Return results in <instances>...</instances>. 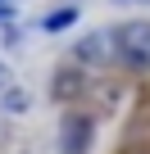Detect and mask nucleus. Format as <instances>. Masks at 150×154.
<instances>
[{"label": "nucleus", "mask_w": 150, "mask_h": 154, "mask_svg": "<svg viewBox=\"0 0 150 154\" xmlns=\"http://www.w3.org/2000/svg\"><path fill=\"white\" fill-rule=\"evenodd\" d=\"M114 45H118V59H123V63L150 68V23H145V18L114 27Z\"/></svg>", "instance_id": "nucleus-1"}, {"label": "nucleus", "mask_w": 150, "mask_h": 154, "mask_svg": "<svg viewBox=\"0 0 150 154\" xmlns=\"http://www.w3.org/2000/svg\"><path fill=\"white\" fill-rule=\"evenodd\" d=\"M73 18H78V9H73V5H59L41 27H46V32H64V27H73Z\"/></svg>", "instance_id": "nucleus-4"}, {"label": "nucleus", "mask_w": 150, "mask_h": 154, "mask_svg": "<svg viewBox=\"0 0 150 154\" xmlns=\"http://www.w3.org/2000/svg\"><path fill=\"white\" fill-rule=\"evenodd\" d=\"M9 86H14V72H9L5 63H0V91H9Z\"/></svg>", "instance_id": "nucleus-5"}, {"label": "nucleus", "mask_w": 150, "mask_h": 154, "mask_svg": "<svg viewBox=\"0 0 150 154\" xmlns=\"http://www.w3.org/2000/svg\"><path fill=\"white\" fill-rule=\"evenodd\" d=\"M59 145H64V154H87V145H91V118H68L64 122V131H59Z\"/></svg>", "instance_id": "nucleus-3"}, {"label": "nucleus", "mask_w": 150, "mask_h": 154, "mask_svg": "<svg viewBox=\"0 0 150 154\" xmlns=\"http://www.w3.org/2000/svg\"><path fill=\"white\" fill-rule=\"evenodd\" d=\"M78 59L82 63H114L118 59V45H114V32H91V36H82L78 41Z\"/></svg>", "instance_id": "nucleus-2"}]
</instances>
